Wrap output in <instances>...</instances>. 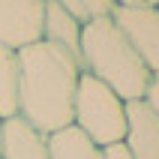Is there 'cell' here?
<instances>
[{
    "label": "cell",
    "instance_id": "1",
    "mask_svg": "<svg viewBox=\"0 0 159 159\" xmlns=\"http://www.w3.org/2000/svg\"><path fill=\"white\" fill-rule=\"evenodd\" d=\"M81 63L69 51L45 42L18 48V114L45 135L72 123V102Z\"/></svg>",
    "mask_w": 159,
    "mask_h": 159
},
{
    "label": "cell",
    "instance_id": "2",
    "mask_svg": "<svg viewBox=\"0 0 159 159\" xmlns=\"http://www.w3.org/2000/svg\"><path fill=\"white\" fill-rule=\"evenodd\" d=\"M78 63H81V72L108 84L123 102L141 99L144 87L150 81L147 66L141 63L138 51L132 48V42L126 39V33L117 27V21L111 15L84 21Z\"/></svg>",
    "mask_w": 159,
    "mask_h": 159
},
{
    "label": "cell",
    "instance_id": "3",
    "mask_svg": "<svg viewBox=\"0 0 159 159\" xmlns=\"http://www.w3.org/2000/svg\"><path fill=\"white\" fill-rule=\"evenodd\" d=\"M72 123L84 135H90L99 147L111 141H123L126 102L108 84H102L99 78H93L87 72H81L75 102H72Z\"/></svg>",
    "mask_w": 159,
    "mask_h": 159
},
{
    "label": "cell",
    "instance_id": "4",
    "mask_svg": "<svg viewBox=\"0 0 159 159\" xmlns=\"http://www.w3.org/2000/svg\"><path fill=\"white\" fill-rule=\"evenodd\" d=\"M111 18L126 33L150 75H159V6H114Z\"/></svg>",
    "mask_w": 159,
    "mask_h": 159
},
{
    "label": "cell",
    "instance_id": "5",
    "mask_svg": "<svg viewBox=\"0 0 159 159\" xmlns=\"http://www.w3.org/2000/svg\"><path fill=\"white\" fill-rule=\"evenodd\" d=\"M45 0H0V45L24 48L42 39Z\"/></svg>",
    "mask_w": 159,
    "mask_h": 159
},
{
    "label": "cell",
    "instance_id": "6",
    "mask_svg": "<svg viewBox=\"0 0 159 159\" xmlns=\"http://www.w3.org/2000/svg\"><path fill=\"white\" fill-rule=\"evenodd\" d=\"M0 159H48V135L21 114L0 120Z\"/></svg>",
    "mask_w": 159,
    "mask_h": 159
},
{
    "label": "cell",
    "instance_id": "7",
    "mask_svg": "<svg viewBox=\"0 0 159 159\" xmlns=\"http://www.w3.org/2000/svg\"><path fill=\"white\" fill-rule=\"evenodd\" d=\"M123 141L135 159H159V117L141 99L126 102V132Z\"/></svg>",
    "mask_w": 159,
    "mask_h": 159
},
{
    "label": "cell",
    "instance_id": "8",
    "mask_svg": "<svg viewBox=\"0 0 159 159\" xmlns=\"http://www.w3.org/2000/svg\"><path fill=\"white\" fill-rule=\"evenodd\" d=\"M81 27H84V21H78L69 9H63L57 0H45V12H42V39L45 42L69 51L78 60Z\"/></svg>",
    "mask_w": 159,
    "mask_h": 159
},
{
    "label": "cell",
    "instance_id": "9",
    "mask_svg": "<svg viewBox=\"0 0 159 159\" xmlns=\"http://www.w3.org/2000/svg\"><path fill=\"white\" fill-rule=\"evenodd\" d=\"M48 159H102V147L69 123L57 132H48Z\"/></svg>",
    "mask_w": 159,
    "mask_h": 159
},
{
    "label": "cell",
    "instance_id": "10",
    "mask_svg": "<svg viewBox=\"0 0 159 159\" xmlns=\"http://www.w3.org/2000/svg\"><path fill=\"white\" fill-rule=\"evenodd\" d=\"M18 114V51L0 45V120Z\"/></svg>",
    "mask_w": 159,
    "mask_h": 159
},
{
    "label": "cell",
    "instance_id": "11",
    "mask_svg": "<svg viewBox=\"0 0 159 159\" xmlns=\"http://www.w3.org/2000/svg\"><path fill=\"white\" fill-rule=\"evenodd\" d=\"M63 9H69L78 21H90V18H102L114 12V0H57Z\"/></svg>",
    "mask_w": 159,
    "mask_h": 159
},
{
    "label": "cell",
    "instance_id": "12",
    "mask_svg": "<svg viewBox=\"0 0 159 159\" xmlns=\"http://www.w3.org/2000/svg\"><path fill=\"white\" fill-rule=\"evenodd\" d=\"M141 102L147 108H150L153 114L159 117V75H150V81H147V87H144V96H141Z\"/></svg>",
    "mask_w": 159,
    "mask_h": 159
},
{
    "label": "cell",
    "instance_id": "13",
    "mask_svg": "<svg viewBox=\"0 0 159 159\" xmlns=\"http://www.w3.org/2000/svg\"><path fill=\"white\" fill-rule=\"evenodd\" d=\"M102 159H135V153L129 150L126 141H111L102 144Z\"/></svg>",
    "mask_w": 159,
    "mask_h": 159
},
{
    "label": "cell",
    "instance_id": "14",
    "mask_svg": "<svg viewBox=\"0 0 159 159\" xmlns=\"http://www.w3.org/2000/svg\"><path fill=\"white\" fill-rule=\"evenodd\" d=\"M159 0H114V6H156Z\"/></svg>",
    "mask_w": 159,
    "mask_h": 159
},
{
    "label": "cell",
    "instance_id": "15",
    "mask_svg": "<svg viewBox=\"0 0 159 159\" xmlns=\"http://www.w3.org/2000/svg\"><path fill=\"white\" fill-rule=\"evenodd\" d=\"M156 6H159V3H156Z\"/></svg>",
    "mask_w": 159,
    "mask_h": 159
}]
</instances>
